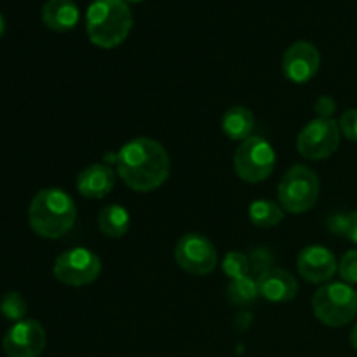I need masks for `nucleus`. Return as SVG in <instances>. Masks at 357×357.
Listing matches in <instances>:
<instances>
[{
    "label": "nucleus",
    "mask_w": 357,
    "mask_h": 357,
    "mask_svg": "<svg viewBox=\"0 0 357 357\" xmlns=\"http://www.w3.org/2000/svg\"><path fill=\"white\" fill-rule=\"evenodd\" d=\"M349 340H351V345L357 351V323L354 324V328L351 330V335H349Z\"/></svg>",
    "instance_id": "obj_26"
},
{
    "label": "nucleus",
    "mask_w": 357,
    "mask_h": 357,
    "mask_svg": "<svg viewBox=\"0 0 357 357\" xmlns=\"http://www.w3.org/2000/svg\"><path fill=\"white\" fill-rule=\"evenodd\" d=\"M342 232L351 243L357 244V211L351 213L342 220Z\"/></svg>",
    "instance_id": "obj_24"
},
{
    "label": "nucleus",
    "mask_w": 357,
    "mask_h": 357,
    "mask_svg": "<svg viewBox=\"0 0 357 357\" xmlns=\"http://www.w3.org/2000/svg\"><path fill=\"white\" fill-rule=\"evenodd\" d=\"M129 225H131V216L128 209L119 204L105 206L98 215V227L101 234L112 239H119L128 234Z\"/></svg>",
    "instance_id": "obj_17"
},
{
    "label": "nucleus",
    "mask_w": 357,
    "mask_h": 357,
    "mask_svg": "<svg viewBox=\"0 0 357 357\" xmlns=\"http://www.w3.org/2000/svg\"><path fill=\"white\" fill-rule=\"evenodd\" d=\"M77 206L61 188H44L37 192L28 208L30 229L44 239H59L73 229Z\"/></svg>",
    "instance_id": "obj_2"
},
{
    "label": "nucleus",
    "mask_w": 357,
    "mask_h": 357,
    "mask_svg": "<svg viewBox=\"0 0 357 357\" xmlns=\"http://www.w3.org/2000/svg\"><path fill=\"white\" fill-rule=\"evenodd\" d=\"M227 296H229V302L234 307H239V309H246V307L253 305L258 296H260L257 279L250 278V275L232 279L229 289H227Z\"/></svg>",
    "instance_id": "obj_19"
},
{
    "label": "nucleus",
    "mask_w": 357,
    "mask_h": 357,
    "mask_svg": "<svg viewBox=\"0 0 357 357\" xmlns=\"http://www.w3.org/2000/svg\"><path fill=\"white\" fill-rule=\"evenodd\" d=\"M284 209L281 204L272 201H265V199H258L250 204L248 215L253 225L260 227V229H272V227L279 225L284 220Z\"/></svg>",
    "instance_id": "obj_18"
},
{
    "label": "nucleus",
    "mask_w": 357,
    "mask_h": 357,
    "mask_svg": "<svg viewBox=\"0 0 357 357\" xmlns=\"http://www.w3.org/2000/svg\"><path fill=\"white\" fill-rule=\"evenodd\" d=\"M312 310L326 326H347L357 316V291L347 282H328L314 293Z\"/></svg>",
    "instance_id": "obj_4"
},
{
    "label": "nucleus",
    "mask_w": 357,
    "mask_h": 357,
    "mask_svg": "<svg viewBox=\"0 0 357 357\" xmlns=\"http://www.w3.org/2000/svg\"><path fill=\"white\" fill-rule=\"evenodd\" d=\"M222 267L225 275L230 278V281H232V279L244 278V275H250V258L244 253H239V251H230V253H227L225 258H223Z\"/></svg>",
    "instance_id": "obj_21"
},
{
    "label": "nucleus",
    "mask_w": 357,
    "mask_h": 357,
    "mask_svg": "<svg viewBox=\"0 0 357 357\" xmlns=\"http://www.w3.org/2000/svg\"><path fill=\"white\" fill-rule=\"evenodd\" d=\"M3 31H6V20H3V16L0 14V37L3 35Z\"/></svg>",
    "instance_id": "obj_27"
},
{
    "label": "nucleus",
    "mask_w": 357,
    "mask_h": 357,
    "mask_svg": "<svg viewBox=\"0 0 357 357\" xmlns=\"http://www.w3.org/2000/svg\"><path fill=\"white\" fill-rule=\"evenodd\" d=\"M335 108H337V105H335L333 98L330 96H321L319 100L316 101L317 117L321 119H331V115L335 114Z\"/></svg>",
    "instance_id": "obj_25"
},
{
    "label": "nucleus",
    "mask_w": 357,
    "mask_h": 357,
    "mask_svg": "<svg viewBox=\"0 0 357 357\" xmlns=\"http://www.w3.org/2000/svg\"><path fill=\"white\" fill-rule=\"evenodd\" d=\"M255 129V115L246 107H230L222 117V131L227 138L232 142H241L251 138V132Z\"/></svg>",
    "instance_id": "obj_16"
},
{
    "label": "nucleus",
    "mask_w": 357,
    "mask_h": 357,
    "mask_svg": "<svg viewBox=\"0 0 357 357\" xmlns=\"http://www.w3.org/2000/svg\"><path fill=\"white\" fill-rule=\"evenodd\" d=\"M338 128H340L344 138L357 143V108H349L342 114L340 121H338Z\"/></svg>",
    "instance_id": "obj_23"
},
{
    "label": "nucleus",
    "mask_w": 357,
    "mask_h": 357,
    "mask_svg": "<svg viewBox=\"0 0 357 357\" xmlns=\"http://www.w3.org/2000/svg\"><path fill=\"white\" fill-rule=\"evenodd\" d=\"M52 274L59 282L73 288L93 284L101 274V260L87 248H72L56 258Z\"/></svg>",
    "instance_id": "obj_7"
},
{
    "label": "nucleus",
    "mask_w": 357,
    "mask_h": 357,
    "mask_svg": "<svg viewBox=\"0 0 357 357\" xmlns=\"http://www.w3.org/2000/svg\"><path fill=\"white\" fill-rule=\"evenodd\" d=\"M47 337L38 321L23 319L14 323L2 338L3 354L7 357H38L44 352Z\"/></svg>",
    "instance_id": "obj_10"
},
{
    "label": "nucleus",
    "mask_w": 357,
    "mask_h": 357,
    "mask_svg": "<svg viewBox=\"0 0 357 357\" xmlns=\"http://www.w3.org/2000/svg\"><path fill=\"white\" fill-rule=\"evenodd\" d=\"M340 128L335 119L316 117L300 131L296 149L309 160H323L333 155L340 146Z\"/></svg>",
    "instance_id": "obj_8"
},
{
    "label": "nucleus",
    "mask_w": 357,
    "mask_h": 357,
    "mask_svg": "<svg viewBox=\"0 0 357 357\" xmlns=\"http://www.w3.org/2000/svg\"><path fill=\"white\" fill-rule=\"evenodd\" d=\"M321 68V52L312 42L298 40L282 56V73L293 84H307Z\"/></svg>",
    "instance_id": "obj_11"
},
{
    "label": "nucleus",
    "mask_w": 357,
    "mask_h": 357,
    "mask_svg": "<svg viewBox=\"0 0 357 357\" xmlns=\"http://www.w3.org/2000/svg\"><path fill=\"white\" fill-rule=\"evenodd\" d=\"M126 2H142V0H126Z\"/></svg>",
    "instance_id": "obj_28"
},
{
    "label": "nucleus",
    "mask_w": 357,
    "mask_h": 357,
    "mask_svg": "<svg viewBox=\"0 0 357 357\" xmlns=\"http://www.w3.org/2000/svg\"><path fill=\"white\" fill-rule=\"evenodd\" d=\"M132 13L126 0H93L86 10V31L91 44L114 49L128 38Z\"/></svg>",
    "instance_id": "obj_3"
},
{
    "label": "nucleus",
    "mask_w": 357,
    "mask_h": 357,
    "mask_svg": "<svg viewBox=\"0 0 357 357\" xmlns=\"http://www.w3.org/2000/svg\"><path fill=\"white\" fill-rule=\"evenodd\" d=\"M275 150L271 143L260 136L244 139L234 155L236 174L246 183H261L275 169Z\"/></svg>",
    "instance_id": "obj_6"
},
{
    "label": "nucleus",
    "mask_w": 357,
    "mask_h": 357,
    "mask_svg": "<svg viewBox=\"0 0 357 357\" xmlns=\"http://www.w3.org/2000/svg\"><path fill=\"white\" fill-rule=\"evenodd\" d=\"M42 21L52 31H70L79 24L80 9L73 0H47L42 7Z\"/></svg>",
    "instance_id": "obj_15"
},
{
    "label": "nucleus",
    "mask_w": 357,
    "mask_h": 357,
    "mask_svg": "<svg viewBox=\"0 0 357 357\" xmlns=\"http://www.w3.org/2000/svg\"><path fill=\"white\" fill-rule=\"evenodd\" d=\"M319 192L321 181L316 171L303 164H296V166L289 167L284 176L281 178L278 199L286 213L302 215L316 206Z\"/></svg>",
    "instance_id": "obj_5"
},
{
    "label": "nucleus",
    "mask_w": 357,
    "mask_h": 357,
    "mask_svg": "<svg viewBox=\"0 0 357 357\" xmlns=\"http://www.w3.org/2000/svg\"><path fill=\"white\" fill-rule=\"evenodd\" d=\"M115 185V173L107 164H91L77 176V190L87 199H103Z\"/></svg>",
    "instance_id": "obj_14"
},
{
    "label": "nucleus",
    "mask_w": 357,
    "mask_h": 357,
    "mask_svg": "<svg viewBox=\"0 0 357 357\" xmlns=\"http://www.w3.org/2000/svg\"><path fill=\"white\" fill-rule=\"evenodd\" d=\"M338 274L347 284H357V250H351L342 257Z\"/></svg>",
    "instance_id": "obj_22"
},
{
    "label": "nucleus",
    "mask_w": 357,
    "mask_h": 357,
    "mask_svg": "<svg viewBox=\"0 0 357 357\" xmlns=\"http://www.w3.org/2000/svg\"><path fill=\"white\" fill-rule=\"evenodd\" d=\"M174 260L181 271L192 275H208L218 265V251L208 237L185 234L174 248Z\"/></svg>",
    "instance_id": "obj_9"
},
{
    "label": "nucleus",
    "mask_w": 357,
    "mask_h": 357,
    "mask_svg": "<svg viewBox=\"0 0 357 357\" xmlns=\"http://www.w3.org/2000/svg\"><path fill=\"white\" fill-rule=\"evenodd\" d=\"M0 314L13 323L23 321L26 316V300L17 291L6 293L0 298Z\"/></svg>",
    "instance_id": "obj_20"
},
{
    "label": "nucleus",
    "mask_w": 357,
    "mask_h": 357,
    "mask_svg": "<svg viewBox=\"0 0 357 357\" xmlns=\"http://www.w3.org/2000/svg\"><path fill=\"white\" fill-rule=\"evenodd\" d=\"M117 174L131 190L152 192L166 183L171 159L166 149L152 138L131 139L115 155Z\"/></svg>",
    "instance_id": "obj_1"
},
{
    "label": "nucleus",
    "mask_w": 357,
    "mask_h": 357,
    "mask_svg": "<svg viewBox=\"0 0 357 357\" xmlns=\"http://www.w3.org/2000/svg\"><path fill=\"white\" fill-rule=\"evenodd\" d=\"M300 275L312 284H324L338 272V261L326 246H307L300 251L296 260Z\"/></svg>",
    "instance_id": "obj_12"
},
{
    "label": "nucleus",
    "mask_w": 357,
    "mask_h": 357,
    "mask_svg": "<svg viewBox=\"0 0 357 357\" xmlns=\"http://www.w3.org/2000/svg\"><path fill=\"white\" fill-rule=\"evenodd\" d=\"M258 291L267 302L286 303L298 295V282L284 268L271 267L257 278Z\"/></svg>",
    "instance_id": "obj_13"
}]
</instances>
